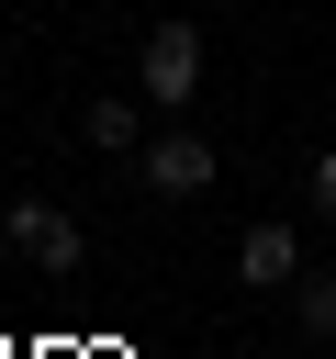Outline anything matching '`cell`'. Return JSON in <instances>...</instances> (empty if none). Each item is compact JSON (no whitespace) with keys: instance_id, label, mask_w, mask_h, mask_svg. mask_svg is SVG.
Returning a JSON list of instances; mask_svg holds the SVG:
<instances>
[{"instance_id":"obj_7","label":"cell","mask_w":336,"mask_h":359,"mask_svg":"<svg viewBox=\"0 0 336 359\" xmlns=\"http://www.w3.org/2000/svg\"><path fill=\"white\" fill-rule=\"evenodd\" d=\"M314 202H325V213H336V146H325V157H314Z\"/></svg>"},{"instance_id":"obj_3","label":"cell","mask_w":336,"mask_h":359,"mask_svg":"<svg viewBox=\"0 0 336 359\" xmlns=\"http://www.w3.org/2000/svg\"><path fill=\"white\" fill-rule=\"evenodd\" d=\"M134 168H146V191H179V202H190V191H213V146H202V135H157Z\"/></svg>"},{"instance_id":"obj_5","label":"cell","mask_w":336,"mask_h":359,"mask_svg":"<svg viewBox=\"0 0 336 359\" xmlns=\"http://www.w3.org/2000/svg\"><path fill=\"white\" fill-rule=\"evenodd\" d=\"M291 314H302V337H336V269H302L291 280Z\"/></svg>"},{"instance_id":"obj_1","label":"cell","mask_w":336,"mask_h":359,"mask_svg":"<svg viewBox=\"0 0 336 359\" xmlns=\"http://www.w3.org/2000/svg\"><path fill=\"white\" fill-rule=\"evenodd\" d=\"M134 90H146V101H190V90H202V34H190V22H157V34L134 45Z\"/></svg>"},{"instance_id":"obj_2","label":"cell","mask_w":336,"mask_h":359,"mask_svg":"<svg viewBox=\"0 0 336 359\" xmlns=\"http://www.w3.org/2000/svg\"><path fill=\"white\" fill-rule=\"evenodd\" d=\"M235 280H258V292H280V280H302V236L269 213V224H246L235 236Z\"/></svg>"},{"instance_id":"obj_4","label":"cell","mask_w":336,"mask_h":359,"mask_svg":"<svg viewBox=\"0 0 336 359\" xmlns=\"http://www.w3.org/2000/svg\"><path fill=\"white\" fill-rule=\"evenodd\" d=\"M11 247H22L34 269H78V224H67L56 202H11Z\"/></svg>"},{"instance_id":"obj_6","label":"cell","mask_w":336,"mask_h":359,"mask_svg":"<svg viewBox=\"0 0 336 359\" xmlns=\"http://www.w3.org/2000/svg\"><path fill=\"white\" fill-rule=\"evenodd\" d=\"M134 101H146V90H134ZM134 101H90V112H78V123H90V146H112V157H123V146H134Z\"/></svg>"}]
</instances>
